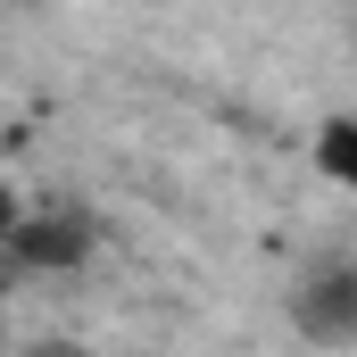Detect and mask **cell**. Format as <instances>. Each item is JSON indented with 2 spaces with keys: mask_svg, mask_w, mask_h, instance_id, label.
<instances>
[{
  "mask_svg": "<svg viewBox=\"0 0 357 357\" xmlns=\"http://www.w3.org/2000/svg\"><path fill=\"white\" fill-rule=\"evenodd\" d=\"M291 324H299L316 349L357 341V266H316L299 291H291Z\"/></svg>",
  "mask_w": 357,
  "mask_h": 357,
  "instance_id": "cell-1",
  "label": "cell"
},
{
  "mask_svg": "<svg viewBox=\"0 0 357 357\" xmlns=\"http://www.w3.org/2000/svg\"><path fill=\"white\" fill-rule=\"evenodd\" d=\"M8 258L33 274H67L91 258V225L84 216H67V208H50V216H25L17 233H8Z\"/></svg>",
  "mask_w": 357,
  "mask_h": 357,
  "instance_id": "cell-2",
  "label": "cell"
},
{
  "mask_svg": "<svg viewBox=\"0 0 357 357\" xmlns=\"http://www.w3.org/2000/svg\"><path fill=\"white\" fill-rule=\"evenodd\" d=\"M316 167L333 183H357V116H333V125L316 133Z\"/></svg>",
  "mask_w": 357,
  "mask_h": 357,
  "instance_id": "cell-3",
  "label": "cell"
},
{
  "mask_svg": "<svg viewBox=\"0 0 357 357\" xmlns=\"http://www.w3.org/2000/svg\"><path fill=\"white\" fill-rule=\"evenodd\" d=\"M17 225H25V208H17V191H8V183H0V241H8V233H17Z\"/></svg>",
  "mask_w": 357,
  "mask_h": 357,
  "instance_id": "cell-4",
  "label": "cell"
},
{
  "mask_svg": "<svg viewBox=\"0 0 357 357\" xmlns=\"http://www.w3.org/2000/svg\"><path fill=\"white\" fill-rule=\"evenodd\" d=\"M33 357H84V349H67V341H50V349H33Z\"/></svg>",
  "mask_w": 357,
  "mask_h": 357,
  "instance_id": "cell-5",
  "label": "cell"
}]
</instances>
